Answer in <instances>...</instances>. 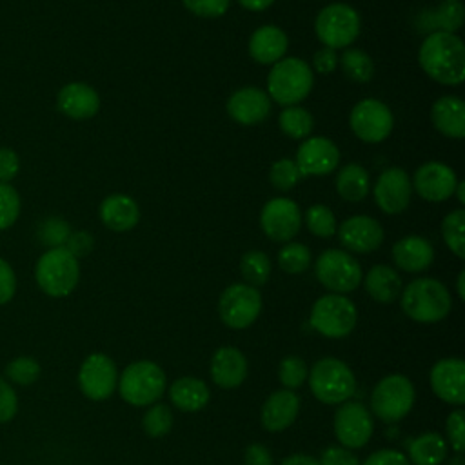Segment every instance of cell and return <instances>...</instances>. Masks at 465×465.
<instances>
[{
  "label": "cell",
  "instance_id": "obj_41",
  "mask_svg": "<svg viewBox=\"0 0 465 465\" xmlns=\"http://www.w3.org/2000/svg\"><path fill=\"white\" fill-rule=\"evenodd\" d=\"M303 176L300 174L294 160L291 158H280L271 165L269 171V180L271 185L278 191H289L292 189Z\"/></svg>",
  "mask_w": 465,
  "mask_h": 465
},
{
  "label": "cell",
  "instance_id": "obj_45",
  "mask_svg": "<svg viewBox=\"0 0 465 465\" xmlns=\"http://www.w3.org/2000/svg\"><path fill=\"white\" fill-rule=\"evenodd\" d=\"M38 234H40L42 243L49 245V249L51 247H64L69 234H71V229H69V223L65 220L53 216V218H47L42 223Z\"/></svg>",
  "mask_w": 465,
  "mask_h": 465
},
{
  "label": "cell",
  "instance_id": "obj_54",
  "mask_svg": "<svg viewBox=\"0 0 465 465\" xmlns=\"http://www.w3.org/2000/svg\"><path fill=\"white\" fill-rule=\"evenodd\" d=\"M312 65L318 73L322 74H329L338 67V54L334 49L331 47H322L314 53L312 56Z\"/></svg>",
  "mask_w": 465,
  "mask_h": 465
},
{
  "label": "cell",
  "instance_id": "obj_55",
  "mask_svg": "<svg viewBox=\"0 0 465 465\" xmlns=\"http://www.w3.org/2000/svg\"><path fill=\"white\" fill-rule=\"evenodd\" d=\"M243 463L245 465H272V456L265 445L252 443L245 449Z\"/></svg>",
  "mask_w": 465,
  "mask_h": 465
},
{
  "label": "cell",
  "instance_id": "obj_34",
  "mask_svg": "<svg viewBox=\"0 0 465 465\" xmlns=\"http://www.w3.org/2000/svg\"><path fill=\"white\" fill-rule=\"evenodd\" d=\"M278 125L285 136L292 140H305L312 133L314 118L307 109L300 105H289L282 109L278 116Z\"/></svg>",
  "mask_w": 465,
  "mask_h": 465
},
{
  "label": "cell",
  "instance_id": "obj_8",
  "mask_svg": "<svg viewBox=\"0 0 465 465\" xmlns=\"http://www.w3.org/2000/svg\"><path fill=\"white\" fill-rule=\"evenodd\" d=\"M356 307L343 294H325L318 298L311 309V325L327 338H343L356 325Z\"/></svg>",
  "mask_w": 465,
  "mask_h": 465
},
{
  "label": "cell",
  "instance_id": "obj_44",
  "mask_svg": "<svg viewBox=\"0 0 465 465\" xmlns=\"http://www.w3.org/2000/svg\"><path fill=\"white\" fill-rule=\"evenodd\" d=\"M278 376H280V381L287 387V389H296L300 387L305 378H307V367H305V361L300 358V356H285L282 361H280V367H278Z\"/></svg>",
  "mask_w": 465,
  "mask_h": 465
},
{
  "label": "cell",
  "instance_id": "obj_22",
  "mask_svg": "<svg viewBox=\"0 0 465 465\" xmlns=\"http://www.w3.org/2000/svg\"><path fill=\"white\" fill-rule=\"evenodd\" d=\"M56 105L62 114L73 120H87L98 113L100 96L91 85L84 82H71L58 91Z\"/></svg>",
  "mask_w": 465,
  "mask_h": 465
},
{
  "label": "cell",
  "instance_id": "obj_31",
  "mask_svg": "<svg viewBox=\"0 0 465 465\" xmlns=\"http://www.w3.org/2000/svg\"><path fill=\"white\" fill-rule=\"evenodd\" d=\"M336 193L347 202H361L371 187L369 173L360 163H347L336 173Z\"/></svg>",
  "mask_w": 465,
  "mask_h": 465
},
{
  "label": "cell",
  "instance_id": "obj_28",
  "mask_svg": "<svg viewBox=\"0 0 465 465\" xmlns=\"http://www.w3.org/2000/svg\"><path fill=\"white\" fill-rule=\"evenodd\" d=\"M298 409L300 400L291 389L276 391L265 400L262 407V425L271 432L283 430L296 420Z\"/></svg>",
  "mask_w": 465,
  "mask_h": 465
},
{
  "label": "cell",
  "instance_id": "obj_37",
  "mask_svg": "<svg viewBox=\"0 0 465 465\" xmlns=\"http://www.w3.org/2000/svg\"><path fill=\"white\" fill-rule=\"evenodd\" d=\"M271 260L263 251H247L240 260V271L247 285L260 287L271 276Z\"/></svg>",
  "mask_w": 465,
  "mask_h": 465
},
{
  "label": "cell",
  "instance_id": "obj_60",
  "mask_svg": "<svg viewBox=\"0 0 465 465\" xmlns=\"http://www.w3.org/2000/svg\"><path fill=\"white\" fill-rule=\"evenodd\" d=\"M447 465H465V460H463L461 454H456L454 458H450V460L447 461Z\"/></svg>",
  "mask_w": 465,
  "mask_h": 465
},
{
  "label": "cell",
  "instance_id": "obj_10",
  "mask_svg": "<svg viewBox=\"0 0 465 465\" xmlns=\"http://www.w3.org/2000/svg\"><path fill=\"white\" fill-rule=\"evenodd\" d=\"M414 387L403 374H389L378 381L371 396L372 412L383 421H398L412 409Z\"/></svg>",
  "mask_w": 465,
  "mask_h": 465
},
{
  "label": "cell",
  "instance_id": "obj_14",
  "mask_svg": "<svg viewBox=\"0 0 465 465\" xmlns=\"http://www.w3.org/2000/svg\"><path fill=\"white\" fill-rule=\"evenodd\" d=\"M374 430L372 416L360 401H343L334 412V432L345 449L363 447Z\"/></svg>",
  "mask_w": 465,
  "mask_h": 465
},
{
  "label": "cell",
  "instance_id": "obj_57",
  "mask_svg": "<svg viewBox=\"0 0 465 465\" xmlns=\"http://www.w3.org/2000/svg\"><path fill=\"white\" fill-rule=\"evenodd\" d=\"M240 5L247 11H265L267 7H271L274 4V0H238Z\"/></svg>",
  "mask_w": 465,
  "mask_h": 465
},
{
  "label": "cell",
  "instance_id": "obj_15",
  "mask_svg": "<svg viewBox=\"0 0 465 465\" xmlns=\"http://www.w3.org/2000/svg\"><path fill=\"white\" fill-rule=\"evenodd\" d=\"M118 383V371L114 361L102 352L89 354L78 371L80 391L94 401L109 398Z\"/></svg>",
  "mask_w": 465,
  "mask_h": 465
},
{
  "label": "cell",
  "instance_id": "obj_39",
  "mask_svg": "<svg viewBox=\"0 0 465 465\" xmlns=\"http://www.w3.org/2000/svg\"><path fill=\"white\" fill-rule=\"evenodd\" d=\"M305 225L314 236L320 238H331L338 229L334 213L323 203H314L305 211Z\"/></svg>",
  "mask_w": 465,
  "mask_h": 465
},
{
  "label": "cell",
  "instance_id": "obj_26",
  "mask_svg": "<svg viewBox=\"0 0 465 465\" xmlns=\"http://www.w3.org/2000/svg\"><path fill=\"white\" fill-rule=\"evenodd\" d=\"M247 376V358L236 347H220L211 360V378L223 389L238 387Z\"/></svg>",
  "mask_w": 465,
  "mask_h": 465
},
{
  "label": "cell",
  "instance_id": "obj_25",
  "mask_svg": "<svg viewBox=\"0 0 465 465\" xmlns=\"http://www.w3.org/2000/svg\"><path fill=\"white\" fill-rule=\"evenodd\" d=\"M102 223L116 232L131 231L138 220H140V209L138 203L122 193L109 194L102 200L100 209H98Z\"/></svg>",
  "mask_w": 465,
  "mask_h": 465
},
{
  "label": "cell",
  "instance_id": "obj_6",
  "mask_svg": "<svg viewBox=\"0 0 465 465\" xmlns=\"http://www.w3.org/2000/svg\"><path fill=\"white\" fill-rule=\"evenodd\" d=\"M165 391V374L154 361L140 360L127 365L118 378L120 396L134 405L145 407L160 400Z\"/></svg>",
  "mask_w": 465,
  "mask_h": 465
},
{
  "label": "cell",
  "instance_id": "obj_23",
  "mask_svg": "<svg viewBox=\"0 0 465 465\" xmlns=\"http://www.w3.org/2000/svg\"><path fill=\"white\" fill-rule=\"evenodd\" d=\"M392 260L396 267L405 272H421L430 267L434 260V249L427 238L409 234L392 245Z\"/></svg>",
  "mask_w": 465,
  "mask_h": 465
},
{
  "label": "cell",
  "instance_id": "obj_38",
  "mask_svg": "<svg viewBox=\"0 0 465 465\" xmlns=\"http://www.w3.org/2000/svg\"><path fill=\"white\" fill-rule=\"evenodd\" d=\"M278 265L287 274H300L311 265V251L300 242H287L278 251Z\"/></svg>",
  "mask_w": 465,
  "mask_h": 465
},
{
  "label": "cell",
  "instance_id": "obj_53",
  "mask_svg": "<svg viewBox=\"0 0 465 465\" xmlns=\"http://www.w3.org/2000/svg\"><path fill=\"white\" fill-rule=\"evenodd\" d=\"M363 465H411V461L407 460L405 454H401L400 450H392V449H381L372 452Z\"/></svg>",
  "mask_w": 465,
  "mask_h": 465
},
{
  "label": "cell",
  "instance_id": "obj_50",
  "mask_svg": "<svg viewBox=\"0 0 465 465\" xmlns=\"http://www.w3.org/2000/svg\"><path fill=\"white\" fill-rule=\"evenodd\" d=\"M15 292H16L15 271L4 258H0V305L11 302Z\"/></svg>",
  "mask_w": 465,
  "mask_h": 465
},
{
  "label": "cell",
  "instance_id": "obj_2",
  "mask_svg": "<svg viewBox=\"0 0 465 465\" xmlns=\"http://www.w3.org/2000/svg\"><path fill=\"white\" fill-rule=\"evenodd\" d=\"M312 84L314 74L305 60L298 56H283L272 64L267 74V94L283 107L298 105L309 96Z\"/></svg>",
  "mask_w": 465,
  "mask_h": 465
},
{
  "label": "cell",
  "instance_id": "obj_13",
  "mask_svg": "<svg viewBox=\"0 0 465 465\" xmlns=\"http://www.w3.org/2000/svg\"><path fill=\"white\" fill-rule=\"evenodd\" d=\"M302 222V211L291 198H272L260 213V227L263 234L278 243L291 242L298 234Z\"/></svg>",
  "mask_w": 465,
  "mask_h": 465
},
{
  "label": "cell",
  "instance_id": "obj_49",
  "mask_svg": "<svg viewBox=\"0 0 465 465\" xmlns=\"http://www.w3.org/2000/svg\"><path fill=\"white\" fill-rule=\"evenodd\" d=\"M74 258L87 256L94 247V238L87 231H74L69 234L65 245H64Z\"/></svg>",
  "mask_w": 465,
  "mask_h": 465
},
{
  "label": "cell",
  "instance_id": "obj_30",
  "mask_svg": "<svg viewBox=\"0 0 465 465\" xmlns=\"http://www.w3.org/2000/svg\"><path fill=\"white\" fill-rule=\"evenodd\" d=\"M169 398L176 409L183 412H196L209 401V387L198 378L182 376L171 385Z\"/></svg>",
  "mask_w": 465,
  "mask_h": 465
},
{
  "label": "cell",
  "instance_id": "obj_32",
  "mask_svg": "<svg viewBox=\"0 0 465 465\" xmlns=\"http://www.w3.org/2000/svg\"><path fill=\"white\" fill-rule=\"evenodd\" d=\"M411 465H440L447 458V443L438 432H423L409 445Z\"/></svg>",
  "mask_w": 465,
  "mask_h": 465
},
{
  "label": "cell",
  "instance_id": "obj_1",
  "mask_svg": "<svg viewBox=\"0 0 465 465\" xmlns=\"http://www.w3.org/2000/svg\"><path fill=\"white\" fill-rule=\"evenodd\" d=\"M418 64L434 82L460 85L465 78V45L456 33L432 31L418 49Z\"/></svg>",
  "mask_w": 465,
  "mask_h": 465
},
{
  "label": "cell",
  "instance_id": "obj_51",
  "mask_svg": "<svg viewBox=\"0 0 465 465\" xmlns=\"http://www.w3.org/2000/svg\"><path fill=\"white\" fill-rule=\"evenodd\" d=\"M320 465H361L360 460L345 447H327L322 452Z\"/></svg>",
  "mask_w": 465,
  "mask_h": 465
},
{
  "label": "cell",
  "instance_id": "obj_5",
  "mask_svg": "<svg viewBox=\"0 0 465 465\" xmlns=\"http://www.w3.org/2000/svg\"><path fill=\"white\" fill-rule=\"evenodd\" d=\"M309 387L316 400L327 405L347 401L356 389V380L347 363L338 358L318 360L309 372Z\"/></svg>",
  "mask_w": 465,
  "mask_h": 465
},
{
  "label": "cell",
  "instance_id": "obj_46",
  "mask_svg": "<svg viewBox=\"0 0 465 465\" xmlns=\"http://www.w3.org/2000/svg\"><path fill=\"white\" fill-rule=\"evenodd\" d=\"M183 7L202 18H218L227 13L231 0H182Z\"/></svg>",
  "mask_w": 465,
  "mask_h": 465
},
{
  "label": "cell",
  "instance_id": "obj_52",
  "mask_svg": "<svg viewBox=\"0 0 465 465\" xmlns=\"http://www.w3.org/2000/svg\"><path fill=\"white\" fill-rule=\"evenodd\" d=\"M20 169L18 154L11 147H0V182H11Z\"/></svg>",
  "mask_w": 465,
  "mask_h": 465
},
{
  "label": "cell",
  "instance_id": "obj_18",
  "mask_svg": "<svg viewBox=\"0 0 465 465\" xmlns=\"http://www.w3.org/2000/svg\"><path fill=\"white\" fill-rule=\"evenodd\" d=\"M336 234L340 238V243L347 251L358 252V254H367L376 251L383 243V236H385L380 222L365 214H354L343 220L338 225Z\"/></svg>",
  "mask_w": 465,
  "mask_h": 465
},
{
  "label": "cell",
  "instance_id": "obj_21",
  "mask_svg": "<svg viewBox=\"0 0 465 465\" xmlns=\"http://www.w3.org/2000/svg\"><path fill=\"white\" fill-rule=\"evenodd\" d=\"M430 385L438 398L452 405L465 403V363L460 358H443L430 371Z\"/></svg>",
  "mask_w": 465,
  "mask_h": 465
},
{
  "label": "cell",
  "instance_id": "obj_9",
  "mask_svg": "<svg viewBox=\"0 0 465 465\" xmlns=\"http://www.w3.org/2000/svg\"><path fill=\"white\" fill-rule=\"evenodd\" d=\"M314 272L320 283L336 294L358 289L363 278L358 260L341 249L323 251L314 263Z\"/></svg>",
  "mask_w": 465,
  "mask_h": 465
},
{
  "label": "cell",
  "instance_id": "obj_20",
  "mask_svg": "<svg viewBox=\"0 0 465 465\" xmlns=\"http://www.w3.org/2000/svg\"><path fill=\"white\" fill-rule=\"evenodd\" d=\"M227 114L242 125H258L271 114V98L260 87H242L229 96Z\"/></svg>",
  "mask_w": 465,
  "mask_h": 465
},
{
  "label": "cell",
  "instance_id": "obj_58",
  "mask_svg": "<svg viewBox=\"0 0 465 465\" xmlns=\"http://www.w3.org/2000/svg\"><path fill=\"white\" fill-rule=\"evenodd\" d=\"M456 285H458V294H460V298L463 300V298H465V271H460Z\"/></svg>",
  "mask_w": 465,
  "mask_h": 465
},
{
  "label": "cell",
  "instance_id": "obj_43",
  "mask_svg": "<svg viewBox=\"0 0 465 465\" xmlns=\"http://www.w3.org/2000/svg\"><path fill=\"white\" fill-rule=\"evenodd\" d=\"M20 214V196L9 183L0 182V231L11 227Z\"/></svg>",
  "mask_w": 465,
  "mask_h": 465
},
{
  "label": "cell",
  "instance_id": "obj_12",
  "mask_svg": "<svg viewBox=\"0 0 465 465\" xmlns=\"http://www.w3.org/2000/svg\"><path fill=\"white\" fill-rule=\"evenodd\" d=\"M218 312L227 327L245 329L254 323L262 312V294L252 285L232 283L222 292Z\"/></svg>",
  "mask_w": 465,
  "mask_h": 465
},
{
  "label": "cell",
  "instance_id": "obj_56",
  "mask_svg": "<svg viewBox=\"0 0 465 465\" xmlns=\"http://www.w3.org/2000/svg\"><path fill=\"white\" fill-rule=\"evenodd\" d=\"M282 465H320V460L307 454H292V456H287L282 461Z\"/></svg>",
  "mask_w": 465,
  "mask_h": 465
},
{
  "label": "cell",
  "instance_id": "obj_27",
  "mask_svg": "<svg viewBox=\"0 0 465 465\" xmlns=\"http://www.w3.org/2000/svg\"><path fill=\"white\" fill-rule=\"evenodd\" d=\"M430 120L436 131L447 138L460 140L465 136V104L461 98L445 94L430 107Z\"/></svg>",
  "mask_w": 465,
  "mask_h": 465
},
{
  "label": "cell",
  "instance_id": "obj_4",
  "mask_svg": "<svg viewBox=\"0 0 465 465\" xmlns=\"http://www.w3.org/2000/svg\"><path fill=\"white\" fill-rule=\"evenodd\" d=\"M35 278L47 296L64 298L74 291L80 280L78 258H74L65 247H51L38 258L35 265Z\"/></svg>",
  "mask_w": 465,
  "mask_h": 465
},
{
  "label": "cell",
  "instance_id": "obj_29",
  "mask_svg": "<svg viewBox=\"0 0 465 465\" xmlns=\"http://www.w3.org/2000/svg\"><path fill=\"white\" fill-rule=\"evenodd\" d=\"M365 291L380 303H392L401 294V278L389 265H374L365 274Z\"/></svg>",
  "mask_w": 465,
  "mask_h": 465
},
{
  "label": "cell",
  "instance_id": "obj_47",
  "mask_svg": "<svg viewBox=\"0 0 465 465\" xmlns=\"http://www.w3.org/2000/svg\"><path fill=\"white\" fill-rule=\"evenodd\" d=\"M463 421H465V414H463L461 407L452 411L447 418V436H449V441H450L452 449L456 450V454H461L465 449Z\"/></svg>",
  "mask_w": 465,
  "mask_h": 465
},
{
  "label": "cell",
  "instance_id": "obj_42",
  "mask_svg": "<svg viewBox=\"0 0 465 465\" xmlns=\"http://www.w3.org/2000/svg\"><path fill=\"white\" fill-rule=\"evenodd\" d=\"M5 376L18 385H31L40 376V363L31 356H18L5 367Z\"/></svg>",
  "mask_w": 465,
  "mask_h": 465
},
{
  "label": "cell",
  "instance_id": "obj_48",
  "mask_svg": "<svg viewBox=\"0 0 465 465\" xmlns=\"http://www.w3.org/2000/svg\"><path fill=\"white\" fill-rule=\"evenodd\" d=\"M18 412V398L7 380L0 378V423L11 421Z\"/></svg>",
  "mask_w": 465,
  "mask_h": 465
},
{
  "label": "cell",
  "instance_id": "obj_3",
  "mask_svg": "<svg viewBox=\"0 0 465 465\" xmlns=\"http://www.w3.org/2000/svg\"><path fill=\"white\" fill-rule=\"evenodd\" d=\"M403 312L420 323H436L452 309V298L447 287L434 278H418L401 289Z\"/></svg>",
  "mask_w": 465,
  "mask_h": 465
},
{
  "label": "cell",
  "instance_id": "obj_35",
  "mask_svg": "<svg viewBox=\"0 0 465 465\" xmlns=\"http://www.w3.org/2000/svg\"><path fill=\"white\" fill-rule=\"evenodd\" d=\"M338 62H340V67L343 69L345 76L356 84H367L374 76V62L361 49L347 47L341 53V56L338 58Z\"/></svg>",
  "mask_w": 465,
  "mask_h": 465
},
{
  "label": "cell",
  "instance_id": "obj_17",
  "mask_svg": "<svg viewBox=\"0 0 465 465\" xmlns=\"http://www.w3.org/2000/svg\"><path fill=\"white\" fill-rule=\"evenodd\" d=\"M374 202L385 214H400L412 196V182L401 167H387L374 183Z\"/></svg>",
  "mask_w": 465,
  "mask_h": 465
},
{
  "label": "cell",
  "instance_id": "obj_24",
  "mask_svg": "<svg viewBox=\"0 0 465 465\" xmlns=\"http://www.w3.org/2000/svg\"><path fill=\"white\" fill-rule=\"evenodd\" d=\"M289 38L283 29L276 25H262L249 38V54L262 65H272L287 53Z\"/></svg>",
  "mask_w": 465,
  "mask_h": 465
},
{
  "label": "cell",
  "instance_id": "obj_11",
  "mask_svg": "<svg viewBox=\"0 0 465 465\" xmlns=\"http://www.w3.org/2000/svg\"><path fill=\"white\" fill-rule=\"evenodd\" d=\"M351 131L365 143L383 142L394 127V116L387 104L376 98L360 100L349 114Z\"/></svg>",
  "mask_w": 465,
  "mask_h": 465
},
{
  "label": "cell",
  "instance_id": "obj_19",
  "mask_svg": "<svg viewBox=\"0 0 465 465\" xmlns=\"http://www.w3.org/2000/svg\"><path fill=\"white\" fill-rule=\"evenodd\" d=\"M412 189L427 202H445L454 194L456 173L443 162H427L414 173Z\"/></svg>",
  "mask_w": 465,
  "mask_h": 465
},
{
  "label": "cell",
  "instance_id": "obj_59",
  "mask_svg": "<svg viewBox=\"0 0 465 465\" xmlns=\"http://www.w3.org/2000/svg\"><path fill=\"white\" fill-rule=\"evenodd\" d=\"M454 194H456V198H458L460 203H465V183H463V182L458 180L456 189H454Z\"/></svg>",
  "mask_w": 465,
  "mask_h": 465
},
{
  "label": "cell",
  "instance_id": "obj_33",
  "mask_svg": "<svg viewBox=\"0 0 465 465\" xmlns=\"http://www.w3.org/2000/svg\"><path fill=\"white\" fill-rule=\"evenodd\" d=\"M423 16L429 18L432 31L456 33L463 25V4L460 0H441L434 11H427Z\"/></svg>",
  "mask_w": 465,
  "mask_h": 465
},
{
  "label": "cell",
  "instance_id": "obj_36",
  "mask_svg": "<svg viewBox=\"0 0 465 465\" xmlns=\"http://www.w3.org/2000/svg\"><path fill=\"white\" fill-rule=\"evenodd\" d=\"M441 236L445 245L458 258H465V211L461 207L450 211L441 222Z\"/></svg>",
  "mask_w": 465,
  "mask_h": 465
},
{
  "label": "cell",
  "instance_id": "obj_7",
  "mask_svg": "<svg viewBox=\"0 0 465 465\" xmlns=\"http://www.w3.org/2000/svg\"><path fill=\"white\" fill-rule=\"evenodd\" d=\"M361 22L358 11L341 2L325 5L314 20V33L318 40L331 49H347L360 35Z\"/></svg>",
  "mask_w": 465,
  "mask_h": 465
},
{
  "label": "cell",
  "instance_id": "obj_40",
  "mask_svg": "<svg viewBox=\"0 0 465 465\" xmlns=\"http://www.w3.org/2000/svg\"><path fill=\"white\" fill-rule=\"evenodd\" d=\"M143 430L151 438H162L173 429V412L165 403H153L142 420Z\"/></svg>",
  "mask_w": 465,
  "mask_h": 465
},
{
  "label": "cell",
  "instance_id": "obj_16",
  "mask_svg": "<svg viewBox=\"0 0 465 465\" xmlns=\"http://www.w3.org/2000/svg\"><path fill=\"white\" fill-rule=\"evenodd\" d=\"M302 176H325L332 173L340 163V151L327 136H307L294 160Z\"/></svg>",
  "mask_w": 465,
  "mask_h": 465
}]
</instances>
